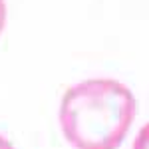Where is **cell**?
<instances>
[{"label": "cell", "mask_w": 149, "mask_h": 149, "mask_svg": "<svg viewBox=\"0 0 149 149\" xmlns=\"http://www.w3.org/2000/svg\"><path fill=\"white\" fill-rule=\"evenodd\" d=\"M135 111V97L121 81L86 80L64 93L60 127L76 149H117L133 125Z\"/></svg>", "instance_id": "1"}, {"label": "cell", "mask_w": 149, "mask_h": 149, "mask_svg": "<svg viewBox=\"0 0 149 149\" xmlns=\"http://www.w3.org/2000/svg\"><path fill=\"white\" fill-rule=\"evenodd\" d=\"M0 149H14V145H12L4 135H0Z\"/></svg>", "instance_id": "4"}, {"label": "cell", "mask_w": 149, "mask_h": 149, "mask_svg": "<svg viewBox=\"0 0 149 149\" xmlns=\"http://www.w3.org/2000/svg\"><path fill=\"white\" fill-rule=\"evenodd\" d=\"M131 149H149V123H145L139 129V133H137V137H135V141H133V147Z\"/></svg>", "instance_id": "2"}, {"label": "cell", "mask_w": 149, "mask_h": 149, "mask_svg": "<svg viewBox=\"0 0 149 149\" xmlns=\"http://www.w3.org/2000/svg\"><path fill=\"white\" fill-rule=\"evenodd\" d=\"M4 26H6V2L0 0V34H2Z\"/></svg>", "instance_id": "3"}]
</instances>
